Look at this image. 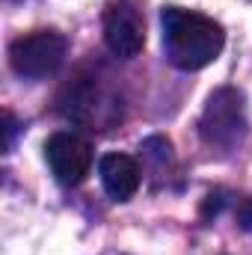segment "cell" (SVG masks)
Returning <instances> with one entry per match:
<instances>
[{
  "instance_id": "ba28073f",
  "label": "cell",
  "mask_w": 252,
  "mask_h": 255,
  "mask_svg": "<svg viewBox=\"0 0 252 255\" xmlns=\"http://www.w3.org/2000/svg\"><path fill=\"white\" fill-rule=\"evenodd\" d=\"M235 217H238V226H241L244 232H252V199H241V202H238Z\"/></svg>"
},
{
  "instance_id": "277c9868",
  "label": "cell",
  "mask_w": 252,
  "mask_h": 255,
  "mask_svg": "<svg viewBox=\"0 0 252 255\" xmlns=\"http://www.w3.org/2000/svg\"><path fill=\"white\" fill-rule=\"evenodd\" d=\"M104 42L107 48L122 57L133 60L145 45V18L139 0H113L104 12Z\"/></svg>"
},
{
  "instance_id": "7a4b0ae2",
  "label": "cell",
  "mask_w": 252,
  "mask_h": 255,
  "mask_svg": "<svg viewBox=\"0 0 252 255\" xmlns=\"http://www.w3.org/2000/svg\"><path fill=\"white\" fill-rule=\"evenodd\" d=\"M247 104L244 95L232 86L217 89L199 119V136L214 148H235L247 136Z\"/></svg>"
},
{
  "instance_id": "3957f363",
  "label": "cell",
  "mask_w": 252,
  "mask_h": 255,
  "mask_svg": "<svg viewBox=\"0 0 252 255\" xmlns=\"http://www.w3.org/2000/svg\"><path fill=\"white\" fill-rule=\"evenodd\" d=\"M65 36H60L57 30H36L9 45V65L21 77L42 80L60 71V65L65 63Z\"/></svg>"
},
{
  "instance_id": "5b68a950",
  "label": "cell",
  "mask_w": 252,
  "mask_h": 255,
  "mask_svg": "<svg viewBox=\"0 0 252 255\" xmlns=\"http://www.w3.org/2000/svg\"><path fill=\"white\" fill-rule=\"evenodd\" d=\"M45 157L54 178L65 187H77L92 169V145L77 133H54L45 142Z\"/></svg>"
},
{
  "instance_id": "8992f818",
  "label": "cell",
  "mask_w": 252,
  "mask_h": 255,
  "mask_svg": "<svg viewBox=\"0 0 252 255\" xmlns=\"http://www.w3.org/2000/svg\"><path fill=\"white\" fill-rule=\"evenodd\" d=\"M98 175H101V184H104L107 196L116 202H127L139 190V166L127 154H119V151L104 154L98 160Z\"/></svg>"
},
{
  "instance_id": "6da1fadb",
  "label": "cell",
  "mask_w": 252,
  "mask_h": 255,
  "mask_svg": "<svg viewBox=\"0 0 252 255\" xmlns=\"http://www.w3.org/2000/svg\"><path fill=\"white\" fill-rule=\"evenodd\" d=\"M160 21H163L166 60L181 71H199L211 65L226 45L223 27L202 12H190L181 6H163Z\"/></svg>"
},
{
  "instance_id": "52a82bcc",
  "label": "cell",
  "mask_w": 252,
  "mask_h": 255,
  "mask_svg": "<svg viewBox=\"0 0 252 255\" xmlns=\"http://www.w3.org/2000/svg\"><path fill=\"white\" fill-rule=\"evenodd\" d=\"M142 151L151 157V160H169V151H172V145H169V139H163V136H148L145 142H142Z\"/></svg>"
},
{
  "instance_id": "9c48e42d",
  "label": "cell",
  "mask_w": 252,
  "mask_h": 255,
  "mask_svg": "<svg viewBox=\"0 0 252 255\" xmlns=\"http://www.w3.org/2000/svg\"><path fill=\"white\" fill-rule=\"evenodd\" d=\"M12 3H24V0H12Z\"/></svg>"
}]
</instances>
